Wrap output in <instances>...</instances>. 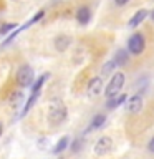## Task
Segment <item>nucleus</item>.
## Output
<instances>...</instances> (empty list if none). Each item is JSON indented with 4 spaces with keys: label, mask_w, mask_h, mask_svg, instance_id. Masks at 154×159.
<instances>
[{
    "label": "nucleus",
    "mask_w": 154,
    "mask_h": 159,
    "mask_svg": "<svg viewBox=\"0 0 154 159\" xmlns=\"http://www.w3.org/2000/svg\"><path fill=\"white\" fill-rule=\"evenodd\" d=\"M124 80H126V76H124L123 71L113 73L111 80H109V83L106 84V88H104V96H106L108 99L118 96L119 91H121L123 86H124Z\"/></svg>",
    "instance_id": "obj_1"
},
{
    "label": "nucleus",
    "mask_w": 154,
    "mask_h": 159,
    "mask_svg": "<svg viewBox=\"0 0 154 159\" xmlns=\"http://www.w3.org/2000/svg\"><path fill=\"white\" fill-rule=\"evenodd\" d=\"M66 116H68V109H66V106H65L61 101H58V103H55V104L50 106V111H48V121H50V124H53V126H60V124L65 123Z\"/></svg>",
    "instance_id": "obj_2"
},
{
    "label": "nucleus",
    "mask_w": 154,
    "mask_h": 159,
    "mask_svg": "<svg viewBox=\"0 0 154 159\" xmlns=\"http://www.w3.org/2000/svg\"><path fill=\"white\" fill-rule=\"evenodd\" d=\"M15 80H17L18 86L22 88H30L35 81V71L30 65H22L17 70V75H15Z\"/></svg>",
    "instance_id": "obj_3"
},
{
    "label": "nucleus",
    "mask_w": 154,
    "mask_h": 159,
    "mask_svg": "<svg viewBox=\"0 0 154 159\" xmlns=\"http://www.w3.org/2000/svg\"><path fill=\"white\" fill-rule=\"evenodd\" d=\"M144 48H146V38H144V35L141 32H136V33H133L131 37L128 38V52L134 55V57H139L143 52H144Z\"/></svg>",
    "instance_id": "obj_4"
},
{
    "label": "nucleus",
    "mask_w": 154,
    "mask_h": 159,
    "mask_svg": "<svg viewBox=\"0 0 154 159\" xmlns=\"http://www.w3.org/2000/svg\"><path fill=\"white\" fill-rule=\"evenodd\" d=\"M111 149H113V139L109 136H101L94 144L93 151L96 156H106L108 152H111Z\"/></svg>",
    "instance_id": "obj_5"
},
{
    "label": "nucleus",
    "mask_w": 154,
    "mask_h": 159,
    "mask_svg": "<svg viewBox=\"0 0 154 159\" xmlns=\"http://www.w3.org/2000/svg\"><path fill=\"white\" fill-rule=\"evenodd\" d=\"M143 109V96L141 94H133L126 99V111L131 114H136Z\"/></svg>",
    "instance_id": "obj_6"
},
{
    "label": "nucleus",
    "mask_w": 154,
    "mask_h": 159,
    "mask_svg": "<svg viewBox=\"0 0 154 159\" xmlns=\"http://www.w3.org/2000/svg\"><path fill=\"white\" fill-rule=\"evenodd\" d=\"M103 80H101V76H94V78H91L89 80V83H88V94L91 98H96V96H99V94L103 93Z\"/></svg>",
    "instance_id": "obj_7"
},
{
    "label": "nucleus",
    "mask_w": 154,
    "mask_h": 159,
    "mask_svg": "<svg viewBox=\"0 0 154 159\" xmlns=\"http://www.w3.org/2000/svg\"><path fill=\"white\" fill-rule=\"evenodd\" d=\"M75 17H76V22L84 27V25H88L91 22V8H89L88 5H81V7L76 10Z\"/></svg>",
    "instance_id": "obj_8"
},
{
    "label": "nucleus",
    "mask_w": 154,
    "mask_h": 159,
    "mask_svg": "<svg viewBox=\"0 0 154 159\" xmlns=\"http://www.w3.org/2000/svg\"><path fill=\"white\" fill-rule=\"evenodd\" d=\"M147 17H149V10H146V8L138 10V12L134 13L131 18H129V22H128V28H136V27H139V25H141V23H143Z\"/></svg>",
    "instance_id": "obj_9"
},
{
    "label": "nucleus",
    "mask_w": 154,
    "mask_h": 159,
    "mask_svg": "<svg viewBox=\"0 0 154 159\" xmlns=\"http://www.w3.org/2000/svg\"><path fill=\"white\" fill-rule=\"evenodd\" d=\"M53 45H55V50L60 53L66 52L70 48V45H71V37H68V35H58L57 38L53 40Z\"/></svg>",
    "instance_id": "obj_10"
},
{
    "label": "nucleus",
    "mask_w": 154,
    "mask_h": 159,
    "mask_svg": "<svg viewBox=\"0 0 154 159\" xmlns=\"http://www.w3.org/2000/svg\"><path fill=\"white\" fill-rule=\"evenodd\" d=\"M104 123H106V114H96L93 119H91V123H89V126L86 128V131H84V134H88V133H91L94 131V129H101L104 126Z\"/></svg>",
    "instance_id": "obj_11"
},
{
    "label": "nucleus",
    "mask_w": 154,
    "mask_h": 159,
    "mask_svg": "<svg viewBox=\"0 0 154 159\" xmlns=\"http://www.w3.org/2000/svg\"><path fill=\"white\" fill-rule=\"evenodd\" d=\"M114 61H116L118 66H126V65L129 63V52L128 50H118L116 53H114Z\"/></svg>",
    "instance_id": "obj_12"
},
{
    "label": "nucleus",
    "mask_w": 154,
    "mask_h": 159,
    "mask_svg": "<svg viewBox=\"0 0 154 159\" xmlns=\"http://www.w3.org/2000/svg\"><path fill=\"white\" fill-rule=\"evenodd\" d=\"M38 94H40V91H37V93H30V98L25 101V106H23V109H22V113H20V116H27L28 114V111L33 108V104L37 103V99H38Z\"/></svg>",
    "instance_id": "obj_13"
},
{
    "label": "nucleus",
    "mask_w": 154,
    "mask_h": 159,
    "mask_svg": "<svg viewBox=\"0 0 154 159\" xmlns=\"http://www.w3.org/2000/svg\"><path fill=\"white\" fill-rule=\"evenodd\" d=\"M126 99H128L126 94H118V96H114V98H109L108 101H106V108H108V109H114V108L121 106V104L126 101Z\"/></svg>",
    "instance_id": "obj_14"
},
{
    "label": "nucleus",
    "mask_w": 154,
    "mask_h": 159,
    "mask_svg": "<svg viewBox=\"0 0 154 159\" xmlns=\"http://www.w3.org/2000/svg\"><path fill=\"white\" fill-rule=\"evenodd\" d=\"M68 146H70V138L68 136L60 138L58 143L55 144V148H53V154H61L65 149H68Z\"/></svg>",
    "instance_id": "obj_15"
},
{
    "label": "nucleus",
    "mask_w": 154,
    "mask_h": 159,
    "mask_svg": "<svg viewBox=\"0 0 154 159\" xmlns=\"http://www.w3.org/2000/svg\"><path fill=\"white\" fill-rule=\"evenodd\" d=\"M8 101H10V106L12 108H18L23 101V93L22 91H13L12 94H10Z\"/></svg>",
    "instance_id": "obj_16"
},
{
    "label": "nucleus",
    "mask_w": 154,
    "mask_h": 159,
    "mask_svg": "<svg viewBox=\"0 0 154 159\" xmlns=\"http://www.w3.org/2000/svg\"><path fill=\"white\" fill-rule=\"evenodd\" d=\"M48 76H50V75H48V73H45V75H42L40 78L35 80L33 84L30 86V89H32V93H37V91H40V89H42V86L45 84V81L48 80Z\"/></svg>",
    "instance_id": "obj_17"
},
{
    "label": "nucleus",
    "mask_w": 154,
    "mask_h": 159,
    "mask_svg": "<svg viewBox=\"0 0 154 159\" xmlns=\"http://www.w3.org/2000/svg\"><path fill=\"white\" fill-rule=\"evenodd\" d=\"M118 68V65L114 60H109V61H106L103 65V70H101V76H108V75H111L114 70Z\"/></svg>",
    "instance_id": "obj_18"
},
{
    "label": "nucleus",
    "mask_w": 154,
    "mask_h": 159,
    "mask_svg": "<svg viewBox=\"0 0 154 159\" xmlns=\"http://www.w3.org/2000/svg\"><path fill=\"white\" fill-rule=\"evenodd\" d=\"M15 27H18V25L17 23H2L0 25V33L5 35L7 32H10V30H13Z\"/></svg>",
    "instance_id": "obj_19"
},
{
    "label": "nucleus",
    "mask_w": 154,
    "mask_h": 159,
    "mask_svg": "<svg viewBox=\"0 0 154 159\" xmlns=\"http://www.w3.org/2000/svg\"><path fill=\"white\" fill-rule=\"evenodd\" d=\"M81 144H83L81 138H76V139L73 141V144H71V151H73V152H78L79 149H81Z\"/></svg>",
    "instance_id": "obj_20"
},
{
    "label": "nucleus",
    "mask_w": 154,
    "mask_h": 159,
    "mask_svg": "<svg viewBox=\"0 0 154 159\" xmlns=\"http://www.w3.org/2000/svg\"><path fill=\"white\" fill-rule=\"evenodd\" d=\"M147 149H149V152H152L154 154V136L149 139V143H147Z\"/></svg>",
    "instance_id": "obj_21"
},
{
    "label": "nucleus",
    "mask_w": 154,
    "mask_h": 159,
    "mask_svg": "<svg viewBox=\"0 0 154 159\" xmlns=\"http://www.w3.org/2000/svg\"><path fill=\"white\" fill-rule=\"evenodd\" d=\"M114 3L119 5V7H124V5H128V3H129V0H114Z\"/></svg>",
    "instance_id": "obj_22"
},
{
    "label": "nucleus",
    "mask_w": 154,
    "mask_h": 159,
    "mask_svg": "<svg viewBox=\"0 0 154 159\" xmlns=\"http://www.w3.org/2000/svg\"><path fill=\"white\" fill-rule=\"evenodd\" d=\"M149 17H151V20H152V22H154V8L151 10V12H149Z\"/></svg>",
    "instance_id": "obj_23"
},
{
    "label": "nucleus",
    "mask_w": 154,
    "mask_h": 159,
    "mask_svg": "<svg viewBox=\"0 0 154 159\" xmlns=\"http://www.w3.org/2000/svg\"><path fill=\"white\" fill-rule=\"evenodd\" d=\"M2 133H3V123L0 121V136H2Z\"/></svg>",
    "instance_id": "obj_24"
},
{
    "label": "nucleus",
    "mask_w": 154,
    "mask_h": 159,
    "mask_svg": "<svg viewBox=\"0 0 154 159\" xmlns=\"http://www.w3.org/2000/svg\"><path fill=\"white\" fill-rule=\"evenodd\" d=\"M61 2H65V0H53L52 3H53V5H57V3H61Z\"/></svg>",
    "instance_id": "obj_25"
},
{
    "label": "nucleus",
    "mask_w": 154,
    "mask_h": 159,
    "mask_svg": "<svg viewBox=\"0 0 154 159\" xmlns=\"http://www.w3.org/2000/svg\"><path fill=\"white\" fill-rule=\"evenodd\" d=\"M13 2H18V0H13Z\"/></svg>",
    "instance_id": "obj_26"
}]
</instances>
